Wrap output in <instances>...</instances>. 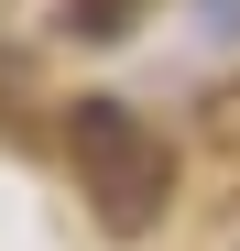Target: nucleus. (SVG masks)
Instances as JSON below:
<instances>
[{
  "instance_id": "f257e3e1",
  "label": "nucleus",
  "mask_w": 240,
  "mask_h": 251,
  "mask_svg": "<svg viewBox=\"0 0 240 251\" xmlns=\"http://www.w3.org/2000/svg\"><path fill=\"white\" fill-rule=\"evenodd\" d=\"M66 164H76V186H88L98 229H120V240H142L164 219V197H175V142L153 131L131 99H76L66 109Z\"/></svg>"
}]
</instances>
